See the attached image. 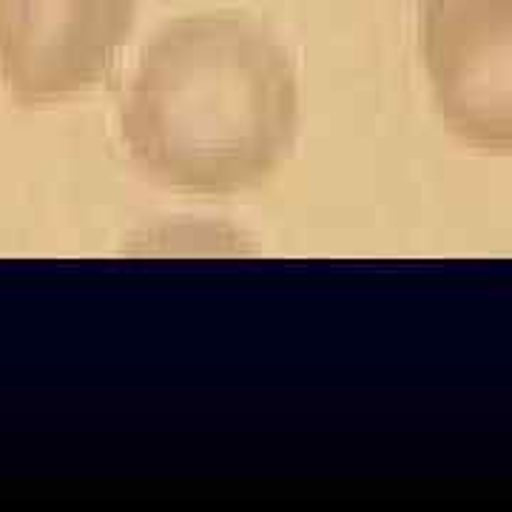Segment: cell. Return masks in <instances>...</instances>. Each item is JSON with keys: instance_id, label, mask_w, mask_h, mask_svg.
I'll return each instance as SVG.
<instances>
[{"instance_id": "1", "label": "cell", "mask_w": 512, "mask_h": 512, "mask_svg": "<svg viewBox=\"0 0 512 512\" xmlns=\"http://www.w3.org/2000/svg\"><path fill=\"white\" fill-rule=\"evenodd\" d=\"M291 126L288 57L239 15L165 26L146 46L123 103L131 154L188 188L254 183L282 154Z\"/></svg>"}, {"instance_id": "2", "label": "cell", "mask_w": 512, "mask_h": 512, "mask_svg": "<svg viewBox=\"0 0 512 512\" xmlns=\"http://www.w3.org/2000/svg\"><path fill=\"white\" fill-rule=\"evenodd\" d=\"M421 49L444 120L476 146L512 148V0H424Z\"/></svg>"}, {"instance_id": "3", "label": "cell", "mask_w": 512, "mask_h": 512, "mask_svg": "<svg viewBox=\"0 0 512 512\" xmlns=\"http://www.w3.org/2000/svg\"><path fill=\"white\" fill-rule=\"evenodd\" d=\"M137 0H0V77L20 100L94 86L123 49Z\"/></svg>"}]
</instances>
